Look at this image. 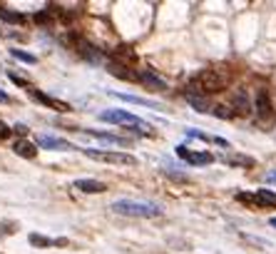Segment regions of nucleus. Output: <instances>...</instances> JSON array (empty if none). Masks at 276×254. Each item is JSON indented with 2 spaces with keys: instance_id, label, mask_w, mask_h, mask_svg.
Masks as SVG:
<instances>
[{
  "instance_id": "nucleus-1",
  "label": "nucleus",
  "mask_w": 276,
  "mask_h": 254,
  "mask_svg": "<svg viewBox=\"0 0 276 254\" xmlns=\"http://www.w3.org/2000/svg\"><path fill=\"white\" fill-rule=\"evenodd\" d=\"M229 80H232V75L221 67H204L189 82V95L197 93V95L206 98V95H214V93H224Z\"/></svg>"
},
{
  "instance_id": "nucleus-2",
  "label": "nucleus",
  "mask_w": 276,
  "mask_h": 254,
  "mask_svg": "<svg viewBox=\"0 0 276 254\" xmlns=\"http://www.w3.org/2000/svg\"><path fill=\"white\" fill-rule=\"evenodd\" d=\"M112 212L125 217H145V219H152V217H159L162 210L157 204H149V202H134V199H117L112 204Z\"/></svg>"
},
{
  "instance_id": "nucleus-3",
  "label": "nucleus",
  "mask_w": 276,
  "mask_h": 254,
  "mask_svg": "<svg viewBox=\"0 0 276 254\" xmlns=\"http://www.w3.org/2000/svg\"><path fill=\"white\" fill-rule=\"evenodd\" d=\"M87 157H92V159H97V162H110V165H137V159L132 155H127V152H114V150H92V147H85L82 150Z\"/></svg>"
},
{
  "instance_id": "nucleus-4",
  "label": "nucleus",
  "mask_w": 276,
  "mask_h": 254,
  "mask_svg": "<svg viewBox=\"0 0 276 254\" xmlns=\"http://www.w3.org/2000/svg\"><path fill=\"white\" fill-rule=\"evenodd\" d=\"M70 45L75 48V53L82 60H87V62H100L102 60V53L92 45L90 40L82 38V35H70Z\"/></svg>"
},
{
  "instance_id": "nucleus-5",
  "label": "nucleus",
  "mask_w": 276,
  "mask_h": 254,
  "mask_svg": "<svg viewBox=\"0 0 276 254\" xmlns=\"http://www.w3.org/2000/svg\"><path fill=\"white\" fill-rule=\"evenodd\" d=\"M100 120L102 122H114V125H147L145 120H140L127 110H105V112H100Z\"/></svg>"
},
{
  "instance_id": "nucleus-6",
  "label": "nucleus",
  "mask_w": 276,
  "mask_h": 254,
  "mask_svg": "<svg viewBox=\"0 0 276 254\" xmlns=\"http://www.w3.org/2000/svg\"><path fill=\"white\" fill-rule=\"evenodd\" d=\"M28 93H30V98L35 100V102L45 105V107H50V110H57V112H70V105H67V102H62V100H57V98H50V95H45L42 90L30 87Z\"/></svg>"
},
{
  "instance_id": "nucleus-7",
  "label": "nucleus",
  "mask_w": 276,
  "mask_h": 254,
  "mask_svg": "<svg viewBox=\"0 0 276 254\" xmlns=\"http://www.w3.org/2000/svg\"><path fill=\"white\" fill-rule=\"evenodd\" d=\"M110 62H117V65H125V67H134L137 65V53L129 48V45H120L112 50V60Z\"/></svg>"
},
{
  "instance_id": "nucleus-8",
  "label": "nucleus",
  "mask_w": 276,
  "mask_h": 254,
  "mask_svg": "<svg viewBox=\"0 0 276 254\" xmlns=\"http://www.w3.org/2000/svg\"><path fill=\"white\" fill-rule=\"evenodd\" d=\"M35 145H37V147H42V150H75L67 140L55 137V135H37Z\"/></svg>"
},
{
  "instance_id": "nucleus-9",
  "label": "nucleus",
  "mask_w": 276,
  "mask_h": 254,
  "mask_svg": "<svg viewBox=\"0 0 276 254\" xmlns=\"http://www.w3.org/2000/svg\"><path fill=\"white\" fill-rule=\"evenodd\" d=\"M177 155L187 159L189 165H212L214 162V155H209V152H192V150H187L184 145L177 147Z\"/></svg>"
},
{
  "instance_id": "nucleus-10",
  "label": "nucleus",
  "mask_w": 276,
  "mask_h": 254,
  "mask_svg": "<svg viewBox=\"0 0 276 254\" xmlns=\"http://www.w3.org/2000/svg\"><path fill=\"white\" fill-rule=\"evenodd\" d=\"M254 107H257V115L259 118H271V112H274V107H271V98H269V90H264V87H259L257 90V100H254Z\"/></svg>"
},
{
  "instance_id": "nucleus-11",
  "label": "nucleus",
  "mask_w": 276,
  "mask_h": 254,
  "mask_svg": "<svg viewBox=\"0 0 276 254\" xmlns=\"http://www.w3.org/2000/svg\"><path fill=\"white\" fill-rule=\"evenodd\" d=\"M140 82L147 85L149 90H157V93H165L167 90V82L154 70H140Z\"/></svg>"
},
{
  "instance_id": "nucleus-12",
  "label": "nucleus",
  "mask_w": 276,
  "mask_h": 254,
  "mask_svg": "<svg viewBox=\"0 0 276 254\" xmlns=\"http://www.w3.org/2000/svg\"><path fill=\"white\" fill-rule=\"evenodd\" d=\"M75 190H80L85 195H100V192H107V184L97 182V179H75Z\"/></svg>"
},
{
  "instance_id": "nucleus-13",
  "label": "nucleus",
  "mask_w": 276,
  "mask_h": 254,
  "mask_svg": "<svg viewBox=\"0 0 276 254\" xmlns=\"http://www.w3.org/2000/svg\"><path fill=\"white\" fill-rule=\"evenodd\" d=\"M107 70H110V75H114V78H120V80H127V82L140 80V73L137 70L125 67V65H117V62H107Z\"/></svg>"
},
{
  "instance_id": "nucleus-14",
  "label": "nucleus",
  "mask_w": 276,
  "mask_h": 254,
  "mask_svg": "<svg viewBox=\"0 0 276 254\" xmlns=\"http://www.w3.org/2000/svg\"><path fill=\"white\" fill-rule=\"evenodd\" d=\"M13 152H15L18 157H25V159H35L37 157V145L28 142V140H18V142L13 145Z\"/></svg>"
},
{
  "instance_id": "nucleus-15",
  "label": "nucleus",
  "mask_w": 276,
  "mask_h": 254,
  "mask_svg": "<svg viewBox=\"0 0 276 254\" xmlns=\"http://www.w3.org/2000/svg\"><path fill=\"white\" fill-rule=\"evenodd\" d=\"M28 239H30V244H35V247H65V244H67V239H62V237H60V239H50V237L35 235V232L28 237Z\"/></svg>"
},
{
  "instance_id": "nucleus-16",
  "label": "nucleus",
  "mask_w": 276,
  "mask_h": 254,
  "mask_svg": "<svg viewBox=\"0 0 276 254\" xmlns=\"http://www.w3.org/2000/svg\"><path fill=\"white\" fill-rule=\"evenodd\" d=\"M254 199H257L259 207H271V210H276V192L274 190H257V192H254Z\"/></svg>"
},
{
  "instance_id": "nucleus-17",
  "label": "nucleus",
  "mask_w": 276,
  "mask_h": 254,
  "mask_svg": "<svg viewBox=\"0 0 276 254\" xmlns=\"http://www.w3.org/2000/svg\"><path fill=\"white\" fill-rule=\"evenodd\" d=\"M234 112H237V115H249V112H251V102H249V98H246L244 90H239V93L234 95Z\"/></svg>"
},
{
  "instance_id": "nucleus-18",
  "label": "nucleus",
  "mask_w": 276,
  "mask_h": 254,
  "mask_svg": "<svg viewBox=\"0 0 276 254\" xmlns=\"http://www.w3.org/2000/svg\"><path fill=\"white\" fill-rule=\"evenodd\" d=\"M82 132H87V135L97 137V140H102V142H110V145H127V142H129L127 137L110 135V132H97V130H82Z\"/></svg>"
},
{
  "instance_id": "nucleus-19",
  "label": "nucleus",
  "mask_w": 276,
  "mask_h": 254,
  "mask_svg": "<svg viewBox=\"0 0 276 254\" xmlns=\"http://www.w3.org/2000/svg\"><path fill=\"white\" fill-rule=\"evenodd\" d=\"M187 102L197 110V112H212V105H209V100L202 98V95H189L187 93Z\"/></svg>"
},
{
  "instance_id": "nucleus-20",
  "label": "nucleus",
  "mask_w": 276,
  "mask_h": 254,
  "mask_svg": "<svg viewBox=\"0 0 276 254\" xmlns=\"http://www.w3.org/2000/svg\"><path fill=\"white\" fill-rule=\"evenodd\" d=\"M114 98L125 100V102H132V105H145V107H154V110H159V105L157 102H152L147 98H137V95H122V93H114Z\"/></svg>"
},
{
  "instance_id": "nucleus-21",
  "label": "nucleus",
  "mask_w": 276,
  "mask_h": 254,
  "mask_svg": "<svg viewBox=\"0 0 276 254\" xmlns=\"http://www.w3.org/2000/svg\"><path fill=\"white\" fill-rule=\"evenodd\" d=\"M0 20H5V22H15V25H20V22H25V15L22 13H15V10H8V8H0Z\"/></svg>"
},
{
  "instance_id": "nucleus-22",
  "label": "nucleus",
  "mask_w": 276,
  "mask_h": 254,
  "mask_svg": "<svg viewBox=\"0 0 276 254\" xmlns=\"http://www.w3.org/2000/svg\"><path fill=\"white\" fill-rule=\"evenodd\" d=\"M224 162L226 165H241V167H254V159L251 157H244V155H226Z\"/></svg>"
},
{
  "instance_id": "nucleus-23",
  "label": "nucleus",
  "mask_w": 276,
  "mask_h": 254,
  "mask_svg": "<svg viewBox=\"0 0 276 254\" xmlns=\"http://www.w3.org/2000/svg\"><path fill=\"white\" fill-rule=\"evenodd\" d=\"M10 55L15 60H20V62H28V65H35L37 58L35 55H30V53H22V50H10Z\"/></svg>"
},
{
  "instance_id": "nucleus-24",
  "label": "nucleus",
  "mask_w": 276,
  "mask_h": 254,
  "mask_svg": "<svg viewBox=\"0 0 276 254\" xmlns=\"http://www.w3.org/2000/svg\"><path fill=\"white\" fill-rule=\"evenodd\" d=\"M212 112H214V115H219V118H224V120H229L232 115H234V112H226V107H224V105H219V107H212Z\"/></svg>"
},
{
  "instance_id": "nucleus-25",
  "label": "nucleus",
  "mask_w": 276,
  "mask_h": 254,
  "mask_svg": "<svg viewBox=\"0 0 276 254\" xmlns=\"http://www.w3.org/2000/svg\"><path fill=\"white\" fill-rule=\"evenodd\" d=\"M8 78L13 80L15 85H22V87H28V80H25V78H20V75H15V73H10V70H8Z\"/></svg>"
},
{
  "instance_id": "nucleus-26",
  "label": "nucleus",
  "mask_w": 276,
  "mask_h": 254,
  "mask_svg": "<svg viewBox=\"0 0 276 254\" xmlns=\"http://www.w3.org/2000/svg\"><path fill=\"white\" fill-rule=\"evenodd\" d=\"M10 132H13V130H8V127L0 122V140H8V137H10Z\"/></svg>"
},
{
  "instance_id": "nucleus-27",
  "label": "nucleus",
  "mask_w": 276,
  "mask_h": 254,
  "mask_svg": "<svg viewBox=\"0 0 276 254\" xmlns=\"http://www.w3.org/2000/svg\"><path fill=\"white\" fill-rule=\"evenodd\" d=\"M212 142H217L219 147H229V142H226V140H221V137H212Z\"/></svg>"
},
{
  "instance_id": "nucleus-28",
  "label": "nucleus",
  "mask_w": 276,
  "mask_h": 254,
  "mask_svg": "<svg viewBox=\"0 0 276 254\" xmlns=\"http://www.w3.org/2000/svg\"><path fill=\"white\" fill-rule=\"evenodd\" d=\"M15 132H18V135H28V127H25V125H15Z\"/></svg>"
},
{
  "instance_id": "nucleus-29",
  "label": "nucleus",
  "mask_w": 276,
  "mask_h": 254,
  "mask_svg": "<svg viewBox=\"0 0 276 254\" xmlns=\"http://www.w3.org/2000/svg\"><path fill=\"white\" fill-rule=\"evenodd\" d=\"M266 182H276V170H274V172H269V175H266Z\"/></svg>"
},
{
  "instance_id": "nucleus-30",
  "label": "nucleus",
  "mask_w": 276,
  "mask_h": 254,
  "mask_svg": "<svg viewBox=\"0 0 276 254\" xmlns=\"http://www.w3.org/2000/svg\"><path fill=\"white\" fill-rule=\"evenodd\" d=\"M0 102H8V95H5L3 90H0Z\"/></svg>"
},
{
  "instance_id": "nucleus-31",
  "label": "nucleus",
  "mask_w": 276,
  "mask_h": 254,
  "mask_svg": "<svg viewBox=\"0 0 276 254\" xmlns=\"http://www.w3.org/2000/svg\"><path fill=\"white\" fill-rule=\"evenodd\" d=\"M271 227H276V217H271Z\"/></svg>"
}]
</instances>
